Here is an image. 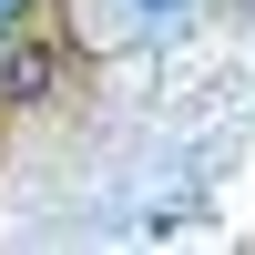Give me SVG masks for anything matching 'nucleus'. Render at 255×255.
<instances>
[{
	"mask_svg": "<svg viewBox=\"0 0 255 255\" xmlns=\"http://www.w3.org/2000/svg\"><path fill=\"white\" fill-rule=\"evenodd\" d=\"M51 82H61V51H51V41H20V31H10V51H0V102H41Z\"/></svg>",
	"mask_w": 255,
	"mask_h": 255,
	"instance_id": "nucleus-1",
	"label": "nucleus"
},
{
	"mask_svg": "<svg viewBox=\"0 0 255 255\" xmlns=\"http://www.w3.org/2000/svg\"><path fill=\"white\" fill-rule=\"evenodd\" d=\"M31 10H41V0H0V41H10V31H31Z\"/></svg>",
	"mask_w": 255,
	"mask_h": 255,
	"instance_id": "nucleus-2",
	"label": "nucleus"
}]
</instances>
